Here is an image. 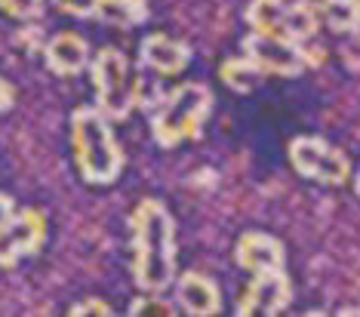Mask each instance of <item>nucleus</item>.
I'll return each instance as SVG.
<instances>
[{
    "instance_id": "obj_1",
    "label": "nucleus",
    "mask_w": 360,
    "mask_h": 317,
    "mask_svg": "<svg viewBox=\"0 0 360 317\" xmlns=\"http://www.w3.org/2000/svg\"><path fill=\"white\" fill-rule=\"evenodd\" d=\"M133 280L142 292H163L176 280V228L160 200H142L133 209Z\"/></svg>"
},
{
    "instance_id": "obj_2",
    "label": "nucleus",
    "mask_w": 360,
    "mask_h": 317,
    "mask_svg": "<svg viewBox=\"0 0 360 317\" xmlns=\"http://www.w3.org/2000/svg\"><path fill=\"white\" fill-rule=\"evenodd\" d=\"M71 145L77 169L89 185H111L124 169V151L114 139L111 120L99 108H80L71 115Z\"/></svg>"
},
{
    "instance_id": "obj_3",
    "label": "nucleus",
    "mask_w": 360,
    "mask_h": 317,
    "mask_svg": "<svg viewBox=\"0 0 360 317\" xmlns=\"http://www.w3.org/2000/svg\"><path fill=\"white\" fill-rule=\"evenodd\" d=\"M212 111V93L203 84H179L158 99L151 115V133L160 148H176L198 139Z\"/></svg>"
},
{
    "instance_id": "obj_4",
    "label": "nucleus",
    "mask_w": 360,
    "mask_h": 317,
    "mask_svg": "<svg viewBox=\"0 0 360 317\" xmlns=\"http://www.w3.org/2000/svg\"><path fill=\"white\" fill-rule=\"evenodd\" d=\"M89 77L96 86V108L108 120H127L139 105V86H142V77H133L129 71L127 56L114 46H105L89 62Z\"/></svg>"
},
{
    "instance_id": "obj_5",
    "label": "nucleus",
    "mask_w": 360,
    "mask_h": 317,
    "mask_svg": "<svg viewBox=\"0 0 360 317\" xmlns=\"http://www.w3.org/2000/svg\"><path fill=\"white\" fill-rule=\"evenodd\" d=\"M243 53L259 65L265 75H277V77H299L308 65L321 62V50L311 53L308 44H296V40H286L277 34H252L243 40Z\"/></svg>"
},
{
    "instance_id": "obj_6",
    "label": "nucleus",
    "mask_w": 360,
    "mask_h": 317,
    "mask_svg": "<svg viewBox=\"0 0 360 317\" xmlns=\"http://www.w3.org/2000/svg\"><path fill=\"white\" fill-rule=\"evenodd\" d=\"M290 164L299 176L321 185H342L351 176V164L339 148L317 136H296L290 142Z\"/></svg>"
},
{
    "instance_id": "obj_7",
    "label": "nucleus",
    "mask_w": 360,
    "mask_h": 317,
    "mask_svg": "<svg viewBox=\"0 0 360 317\" xmlns=\"http://www.w3.org/2000/svg\"><path fill=\"white\" fill-rule=\"evenodd\" d=\"M46 238V219L37 209H22L0 222V268H10L19 259L37 253Z\"/></svg>"
},
{
    "instance_id": "obj_8",
    "label": "nucleus",
    "mask_w": 360,
    "mask_h": 317,
    "mask_svg": "<svg viewBox=\"0 0 360 317\" xmlns=\"http://www.w3.org/2000/svg\"><path fill=\"white\" fill-rule=\"evenodd\" d=\"M292 302V290L290 278L281 271H265L256 274V280L243 290V296L237 299V314L250 317V314H277Z\"/></svg>"
},
{
    "instance_id": "obj_9",
    "label": "nucleus",
    "mask_w": 360,
    "mask_h": 317,
    "mask_svg": "<svg viewBox=\"0 0 360 317\" xmlns=\"http://www.w3.org/2000/svg\"><path fill=\"white\" fill-rule=\"evenodd\" d=\"M44 59H46V68L59 77H77L80 71L89 68V46L86 40L75 34V31H62L46 40L44 46Z\"/></svg>"
},
{
    "instance_id": "obj_10",
    "label": "nucleus",
    "mask_w": 360,
    "mask_h": 317,
    "mask_svg": "<svg viewBox=\"0 0 360 317\" xmlns=\"http://www.w3.org/2000/svg\"><path fill=\"white\" fill-rule=\"evenodd\" d=\"M139 59L148 71L154 75H163V77H173V75H182L191 62V50L179 40L167 37V34H148L139 46Z\"/></svg>"
},
{
    "instance_id": "obj_11",
    "label": "nucleus",
    "mask_w": 360,
    "mask_h": 317,
    "mask_svg": "<svg viewBox=\"0 0 360 317\" xmlns=\"http://www.w3.org/2000/svg\"><path fill=\"white\" fill-rule=\"evenodd\" d=\"M234 259L243 271L265 274V271H281L283 268V247L271 234L247 231L234 247Z\"/></svg>"
},
{
    "instance_id": "obj_12",
    "label": "nucleus",
    "mask_w": 360,
    "mask_h": 317,
    "mask_svg": "<svg viewBox=\"0 0 360 317\" xmlns=\"http://www.w3.org/2000/svg\"><path fill=\"white\" fill-rule=\"evenodd\" d=\"M176 305L182 308L185 314L207 317V314H219L222 296H219V287L207 278V274L188 271L176 280Z\"/></svg>"
},
{
    "instance_id": "obj_13",
    "label": "nucleus",
    "mask_w": 360,
    "mask_h": 317,
    "mask_svg": "<svg viewBox=\"0 0 360 317\" xmlns=\"http://www.w3.org/2000/svg\"><path fill=\"white\" fill-rule=\"evenodd\" d=\"M286 15H290V4H286V0H252L247 6V22H250L252 31H259V34L283 37Z\"/></svg>"
},
{
    "instance_id": "obj_14",
    "label": "nucleus",
    "mask_w": 360,
    "mask_h": 317,
    "mask_svg": "<svg viewBox=\"0 0 360 317\" xmlns=\"http://www.w3.org/2000/svg\"><path fill=\"white\" fill-rule=\"evenodd\" d=\"M96 19L114 28H136L148 19V0H99Z\"/></svg>"
},
{
    "instance_id": "obj_15",
    "label": "nucleus",
    "mask_w": 360,
    "mask_h": 317,
    "mask_svg": "<svg viewBox=\"0 0 360 317\" xmlns=\"http://www.w3.org/2000/svg\"><path fill=\"white\" fill-rule=\"evenodd\" d=\"M265 77L268 75L250 59V56H243V59H228L222 65V84L228 89H234V93H252Z\"/></svg>"
},
{
    "instance_id": "obj_16",
    "label": "nucleus",
    "mask_w": 360,
    "mask_h": 317,
    "mask_svg": "<svg viewBox=\"0 0 360 317\" xmlns=\"http://www.w3.org/2000/svg\"><path fill=\"white\" fill-rule=\"evenodd\" d=\"M321 19L335 34H354L360 31V0H330L321 10Z\"/></svg>"
},
{
    "instance_id": "obj_17",
    "label": "nucleus",
    "mask_w": 360,
    "mask_h": 317,
    "mask_svg": "<svg viewBox=\"0 0 360 317\" xmlns=\"http://www.w3.org/2000/svg\"><path fill=\"white\" fill-rule=\"evenodd\" d=\"M129 314L133 317H148V314H163V317H173L176 314V305L160 299V292H148L145 299H136L129 305Z\"/></svg>"
},
{
    "instance_id": "obj_18",
    "label": "nucleus",
    "mask_w": 360,
    "mask_h": 317,
    "mask_svg": "<svg viewBox=\"0 0 360 317\" xmlns=\"http://www.w3.org/2000/svg\"><path fill=\"white\" fill-rule=\"evenodd\" d=\"M0 13L13 15L19 22H31L44 15V0H0Z\"/></svg>"
},
{
    "instance_id": "obj_19",
    "label": "nucleus",
    "mask_w": 360,
    "mask_h": 317,
    "mask_svg": "<svg viewBox=\"0 0 360 317\" xmlns=\"http://www.w3.org/2000/svg\"><path fill=\"white\" fill-rule=\"evenodd\" d=\"M53 6L75 19H93L99 13V0H53Z\"/></svg>"
},
{
    "instance_id": "obj_20",
    "label": "nucleus",
    "mask_w": 360,
    "mask_h": 317,
    "mask_svg": "<svg viewBox=\"0 0 360 317\" xmlns=\"http://www.w3.org/2000/svg\"><path fill=\"white\" fill-rule=\"evenodd\" d=\"M342 62H345L351 71H360V31H354V34L342 44Z\"/></svg>"
},
{
    "instance_id": "obj_21",
    "label": "nucleus",
    "mask_w": 360,
    "mask_h": 317,
    "mask_svg": "<svg viewBox=\"0 0 360 317\" xmlns=\"http://www.w3.org/2000/svg\"><path fill=\"white\" fill-rule=\"evenodd\" d=\"M68 314H71V317H84V314L108 317V314H111V308H108V302H102V299H86V302H77Z\"/></svg>"
},
{
    "instance_id": "obj_22",
    "label": "nucleus",
    "mask_w": 360,
    "mask_h": 317,
    "mask_svg": "<svg viewBox=\"0 0 360 317\" xmlns=\"http://www.w3.org/2000/svg\"><path fill=\"white\" fill-rule=\"evenodd\" d=\"M13 99H15V93H13V86L6 84L4 77H0V111H6L13 105Z\"/></svg>"
},
{
    "instance_id": "obj_23",
    "label": "nucleus",
    "mask_w": 360,
    "mask_h": 317,
    "mask_svg": "<svg viewBox=\"0 0 360 317\" xmlns=\"http://www.w3.org/2000/svg\"><path fill=\"white\" fill-rule=\"evenodd\" d=\"M13 209H15V203H13V198H10V194H0V222H4V219L10 216Z\"/></svg>"
},
{
    "instance_id": "obj_24",
    "label": "nucleus",
    "mask_w": 360,
    "mask_h": 317,
    "mask_svg": "<svg viewBox=\"0 0 360 317\" xmlns=\"http://www.w3.org/2000/svg\"><path fill=\"white\" fill-rule=\"evenodd\" d=\"M299 4H305V6H311V10H314L317 15H321V10L326 4H330V0H299Z\"/></svg>"
},
{
    "instance_id": "obj_25",
    "label": "nucleus",
    "mask_w": 360,
    "mask_h": 317,
    "mask_svg": "<svg viewBox=\"0 0 360 317\" xmlns=\"http://www.w3.org/2000/svg\"><path fill=\"white\" fill-rule=\"evenodd\" d=\"M354 191L360 194V173H357V179H354Z\"/></svg>"
}]
</instances>
